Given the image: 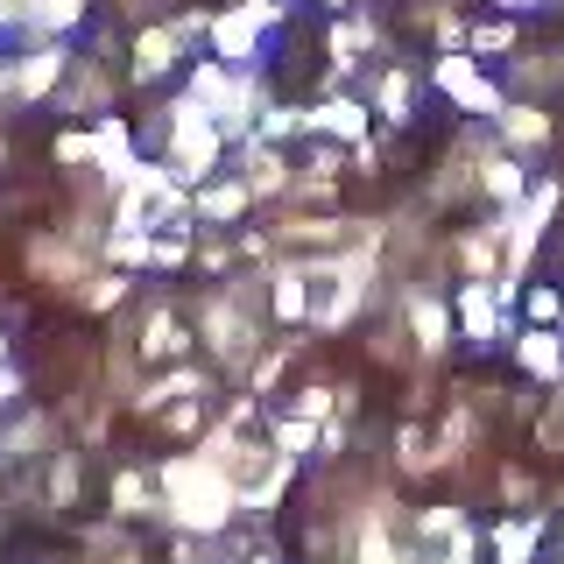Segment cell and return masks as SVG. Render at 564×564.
Wrapping results in <instances>:
<instances>
[{
	"label": "cell",
	"instance_id": "1",
	"mask_svg": "<svg viewBox=\"0 0 564 564\" xmlns=\"http://www.w3.org/2000/svg\"><path fill=\"white\" fill-rule=\"evenodd\" d=\"M155 480L170 494V529H184V536H226L240 508V487L226 480V473H212L198 452H170L163 466H155Z\"/></svg>",
	"mask_w": 564,
	"mask_h": 564
},
{
	"label": "cell",
	"instance_id": "2",
	"mask_svg": "<svg viewBox=\"0 0 564 564\" xmlns=\"http://www.w3.org/2000/svg\"><path fill=\"white\" fill-rule=\"evenodd\" d=\"M191 325H198V346L212 352V367H226L234 381H247V367L261 360L275 339H261V317L254 311H240L226 290H212L198 311H191Z\"/></svg>",
	"mask_w": 564,
	"mask_h": 564
},
{
	"label": "cell",
	"instance_id": "3",
	"mask_svg": "<svg viewBox=\"0 0 564 564\" xmlns=\"http://www.w3.org/2000/svg\"><path fill=\"white\" fill-rule=\"evenodd\" d=\"M282 8L290 0H226L219 14H212V57L219 64H234V70H261L269 57H261V35H269L282 22Z\"/></svg>",
	"mask_w": 564,
	"mask_h": 564
},
{
	"label": "cell",
	"instance_id": "4",
	"mask_svg": "<svg viewBox=\"0 0 564 564\" xmlns=\"http://www.w3.org/2000/svg\"><path fill=\"white\" fill-rule=\"evenodd\" d=\"M431 85L458 106V113H473V120H501V113H508V93L480 70V57H473V50H452V57H437V64H431Z\"/></svg>",
	"mask_w": 564,
	"mask_h": 564
},
{
	"label": "cell",
	"instance_id": "5",
	"mask_svg": "<svg viewBox=\"0 0 564 564\" xmlns=\"http://www.w3.org/2000/svg\"><path fill=\"white\" fill-rule=\"evenodd\" d=\"M191 346H198V325H191L184 311L170 304V296H149V311H141V332H134V360L149 367H184Z\"/></svg>",
	"mask_w": 564,
	"mask_h": 564
},
{
	"label": "cell",
	"instance_id": "6",
	"mask_svg": "<svg viewBox=\"0 0 564 564\" xmlns=\"http://www.w3.org/2000/svg\"><path fill=\"white\" fill-rule=\"evenodd\" d=\"M367 219H339V212H275L269 219V240L282 254H339V247L360 240Z\"/></svg>",
	"mask_w": 564,
	"mask_h": 564
},
{
	"label": "cell",
	"instance_id": "7",
	"mask_svg": "<svg viewBox=\"0 0 564 564\" xmlns=\"http://www.w3.org/2000/svg\"><path fill=\"white\" fill-rule=\"evenodd\" d=\"M70 43H29L22 57H8V99L14 106H35V99H57L64 78H70Z\"/></svg>",
	"mask_w": 564,
	"mask_h": 564
},
{
	"label": "cell",
	"instance_id": "8",
	"mask_svg": "<svg viewBox=\"0 0 564 564\" xmlns=\"http://www.w3.org/2000/svg\"><path fill=\"white\" fill-rule=\"evenodd\" d=\"M234 176L247 191H254V205H275V198H296V163L290 149H275V141H240L234 149Z\"/></svg>",
	"mask_w": 564,
	"mask_h": 564
},
{
	"label": "cell",
	"instance_id": "9",
	"mask_svg": "<svg viewBox=\"0 0 564 564\" xmlns=\"http://www.w3.org/2000/svg\"><path fill=\"white\" fill-rule=\"evenodd\" d=\"M29 275L35 282H50V290H64V296H78L85 290V282H93L99 275V254H85V247L78 240H50V234H35L29 240Z\"/></svg>",
	"mask_w": 564,
	"mask_h": 564
},
{
	"label": "cell",
	"instance_id": "10",
	"mask_svg": "<svg viewBox=\"0 0 564 564\" xmlns=\"http://www.w3.org/2000/svg\"><path fill=\"white\" fill-rule=\"evenodd\" d=\"M311 141H339V149H360V141H375V106H367L360 93L311 99Z\"/></svg>",
	"mask_w": 564,
	"mask_h": 564
},
{
	"label": "cell",
	"instance_id": "11",
	"mask_svg": "<svg viewBox=\"0 0 564 564\" xmlns=\"http://www.w3.org/2000/svg\"><path fill=\"white\" fill-rule=\"evenodd\" d=\"M198 395H212V367H155V375H141V388L128 395V410H141V416H163L170 402H198Z\"/></svg>",
	"mask_w": 564,
	"mask_h": 564
},
{
	"label": "cell",
	"instance_id": "12",
	"mask_svg": "<svg viewBox=\"0 0 564 564\" xmlns=\"http://www.w3.org/2000/svg\"><path fill=\"white\" fill-rule=\"evenodd\" d=\"M452 311H458V332H466L473 346H501V339H516V325H508V304L494 296V282H458Z\"/></svg>",
	"mask_w": 564,
	"mask_h": 564
},
{
	"label": "cell",
	"instance_id": "13",
	"mask_svg": "<svg viewBox=\"0 0 564 564\" xmlns=\"http://www.w3.org/2000/svg\"><path fill=\"white\" fill-rule=\"evenodd\" d=\"M184 64H191V43H184V35H176L170 22H149V29L134 35L128 78H134V85H163L170 70H184Z\"/></svg>",
	"mask_w": 564,
	"mask_h": 564
},
{
	"label": "cell",
	"instance_id": "14",
	"mask_svg": "<svg viewBox=\"0 0 564 564\" xmlns=\"http://www.w3.org/2000/svg\"><path fill=\"white\" fill-rule=\"evenodd\" d=\"M191 212H198V226H205V234H234L247 212H254V191H247L234 170H219L205 191H191Z\"/></svg>",
	"mask_w": 564,
	"mask_h": 564
},
{
	"label": "cell",
	"instance_id": "15",
	"mask_svg": "<svg viewBox=\"0 0 564 564\" xmlns=\"http://www.w3.org/2000/svg\"><path fill=\"white\" fill-rule=\"evenodd\" d=\"M402 332L416 339L423 360H437L452 346V304L437 290H402Z\"/></svg>",
	"mask_w": 564,
	"mask_h": 564
},
{
	"label": "cell",
	"instance_id": "16",
	"mask_svg": "<svg viewBox=\"0 0 564 564\" xmlns=\"http://www.w3.org/2000/svg\"><path fill=\"white\" fill-rule=\"evenodd\" d=\"M416 93H423V78L410 64H381L375 85H367V106H375V120H388V128H410V120H416Z\"/></svg>",
	"mask_w": 564,
	"mask_h": 564
},
{
	"label": "cell",
	"instance_id": "17",
	"mask_svg": "<svg viewBox=\"0 0 564 564\" xmlns=\"http://www.w3.org/2000/svg\"><path fill=\"white\" fill-rule=\"evenodd\" d=\"M381 43V29H375V14L367 8H352V14H332V29H325V57H332V78H352V64H360V50H375Z\"/></svg>",
	"mask_w": 564,
	"mask_h": 564
},
{
	"label": "cell",
	"instance_id": "18",
	"mask_svg": "<svg viewBox=\"0 0 564 564\" xmlns=\"http://www.w3.org/2000/svg\"><path fill=\"white\" fill-rule=\"evenodd\" d=\"M113 516L120 522H141V516H170V494H163V480H155V466H120L113 473Z\"/></svg>",
	"mask_w": 564,
	"mask_h": 564
},
{
	"label": "cell",
	"instance_id": "19",
	"mask_svg": "<svg viewBox=\"0 0 564 564\" xmlns=\"http://www.w3.org/2000/svg\"><path fill=\"white\" fill-rule=\"evenodd\" d=\"M339 170H346L339 141H311V155L296 163V205H325V198H339Z\"/></svg>",
	"mask_w": 564,
	"mask_h": 564
},
{
	"label": "cell",
	"instance_id": "20",
	"mask_svg": "<svg viewBox=\"0 0 564 564\" xmlns=\"http://www.w3.org/2000/svg\"><path fill=\"white\" fill-rule=\"evenodd\" d=\"M93 14V0H22V35L29 43H64Z\"/></svg>",
	"mask_w": 564,
	"mask_h": 564
},
{
	"label": "cell",
	"instance_id": "21",
	"mask_svg": "<svg viewBox=\"0 0 564 564\" xmlns=\"http://www.w3.org/2000/svg\"><path fill=\"white\" fill-rule=\"evenodd\" d=\"M516 360H522V375H536V381H564V339L551 325L516 332Z\"/></svg>",
	"mask_w": 564,
	"mask_h": 564
},
{
	"label": "cell",
	"instance_id": "22",
	"mask_svg": "<svg viewBox=\"0 0 564 564\" xmlns=\"http://www.w3.org/2000/svg\"><path fill=\"white\" fill-rule=\"evenodd\" d=\"M480 191H487V198L501 205V212H516V205L529 198V176H522V163H516L508 149H494L487 163H480Z\"/></svg>",
	"mask_w": 564,
	"mask_h": 564
},
{
	"label": "cell",
	"instance_id": "23",
	"mask_svg": "<svg viewBox=\"0 0 564 564\" xmlns=\"http://www.w3.org/2000/svg\"><path fill=\"white\" fill-rule=\"evenodd\" d=\"M269 445L282 458H317V445H325V423L290 416V410H269Z\"/></svg>",
	"mask_w": 564,
	"mask_h": 564
},
{
	"label": "cell",
	"instance_id": "24",
	"mask_svg": "<svg viewBox=\"0 0 564 564\" xmlns=\"http://www.w3.org/2000/svg\"><path fill=\"white\" fill-rule=\"evenodd\" d=\"M494 134H501L508 149H543V141H551V113L529 106V99H508V113L494 120Z\"/></svg>",
	"mask_w": 564,
	"mask_h": 564
},
{
	"label": "cell",
	"instance_id": "25",
	"mask_svg": "<svg viewBox=\"0 0 564 564\" xmlns=\"http://www.w3.org/2000/svg\"><path fill=\"white\" fill-rule=\"evenodd\" d=\"M296 466H304V458H282V452H275V466H269L254 487L240 494V508H247V516H275V508H282V494L296 487Z\"/></svg>",
	"mask_w": 564,
	"mask_h": 564
},
{
	"label": "cell",
	"instance_id": "26",
	"mask_svg": "<svg viewBox=\"0 0 564 564\" xmlns=\"http://www.w3.org/2000/svg\"><path fill=\"white\" fill-rule=\"evenodd\" d=\"M155 261V234H106L99 247V269H120V275H149Z\"/></svg>",
	"mask_w": 564,
	"mask_h": 564
},
{
	"label": "cell",
	"instance_id": "27",
	"mask_svg": "<svg viewBox=\"0 0 564 564\" xmlns=\"http://www.w3.org/2000/svg\"><path fill=\"white\" fill-rule=\"evenodd\" d=\"M296 346L304 339H275L269 352H261L254 367H247V395H261V402H275V381L290 375V360H296Z\"/></svg>",
	"mask_w": 564,
	"mask_h": 564
},
{
	"label": "cell",
	"instance_id": "28",
	"mask_svg": "<svg viewBox=\"0 0 564 564\" xmlns=\"http://www.w3.org/2000/svg\"><path fill=\"white\" fill-rule=\"evenodd\" d=\"M128 296H134V275H120V269H99V275L78 290V304L93 311V317H113L120 304H128Z\"/></svg>",
	"mask_w": 564,
	"mask_h": 564
},
{
	"label": "cell",
	"instance_id": "29",
	"mask_svg": "<svg viewBox=\"0 0 564 564\" xmlns=\"http://www.w3.org/2000/svg\"><path fill=\"white\" fill-rule=\"evenodd\" d=\"M536 536H543L536 516L501 522V529H494V564H529V557H536Z\"/></svg>",
	"mask_w": 564,
	"mask_h": 564
},
{
	"label": "cell",
	"instance_id": "30",
	"mask_svg": "<svg viewBox=\"0 0 564 564\" xmlns=\"http://www.w3.org/2000/svg\"><path fill=\"white\" fill-rule=\"evenodd\" d=\"M261 141H275V149H290V141H304L311 134V106H269V113H261V128H254Z\"/></svg>",
	"mask_w": 564,
	"mask_h": 564
},
{
	"label": "cell",
	"instance_id": "31",
	"mask_svg": "<svg viewBox=\"0 0 564 564\" xmlns=\"http://www.w3.org/2000/svg\"><path fill=\"white\" fill-rule=\"evenodd\" d=\"M155 423H163L170 437H191V445H198V437H205L219 416H212V395H198V402H170V410L155 416Z\"/></svg>",
	"mask_w": 564,
	"mask_h": 564
},
{
	"label": "cell",
	"instance_id": "32",
	"mask_svg": "<svg viewBox=\"0 0 564 564\" xmlns=\"http://www.w3.org/2000/svg\"><path fill=\"white\" fill-rule=\"evenodd\" d=\"M50 163H64L70 176H78V170H99V141H93V128H64L57 141H50Z\"/></svg>",
	"mask_w": 564,
	"mask_h": 564
},
{
	"label": "cell",
	"instance_id": "33",
	"mask_svg": "<svg viewBox=\"0 0 564 564\" xmlns=\"http://www.w3.org/2000/svg\"><path fill=\"white\" fill-rule=\"evenodd\" d=\"M50 437V416L43 410H29V416H14L8 431H0V458H35V445Z\"/></svg>",
	"mask_w": 564,
	"mask_h": 564
},
{
	"label": "cell",
	"instance_id": "34",
	"mask_svg": "<svg viewBox=\"0 0 564 564\" xmlns=\"http://www.w3.org/2000/svg\"><path fill=\"white\" fill-rule=\"evenodd\" d=\"M352 564H416L410 551H402V543L395 536H388V522L375 516V522H367L360 529V551H352Z\"/></svg>",
	"mask_w": 564,
	"mask_h": 564
},
{
	"label": "cell",
	"instance_id": "35",
	"mask_svg": "<svg viewBox=\"0 0 564 564\" xmlns=\"http://www.w3.org/2000/svg\"><path fill=\"white\" fill-rule=\"evenodd\" d=\"M395 466H402V473H437L445 458H437V445L416 431V423H402V431H395Z\"/></svg>",
	"mask_w": 564,
	"mask_h": 564
},
{
	"label": "cell",
	"instance_id": "36",
	"mask_svg": "<svg viewBox=\"0 0 564 564\" xmlns=\"http://www.w3.org/2000/svg\"><path fill=\"white\" fill-rule=\"evenodd\" d=\"M191 269L234 275V269H240V240H234V234H198V261H191Z\"/></svg>",
	"mask_w": 564,
	"mask_h": 564
},
{
	"label": "cell",
	"instance_id": "37",
	"mask_svg": "<svg viewBox=\"0 0 564 564\" xmlns=\"http://www.w3.org/2000/svg\"><path fill=\"white\" fill-rule=\"evenodd\" d=\"M43 494H50V508H70V501H78V452H57V458H50Z\"/></svg>",
	"mask_w": 564,
	"mask_h": 564
},
{
	"label": "cell",
	"instance_id": "38",
	"mask_svg": "<svg viewBox=\"0 0 564 564\" xmlns=\"http://www.w3.org/2000/svg\"><path fill=\"white\" fill-rule=\"evenodd\" d=\"M522 311H529V325H551V332H557V317H564V296L551 290V282H536V290L522 296Z\"/></svg>",
	"mask_w": 564,
	"mask_h": 564
},
{
	"label": "cell",
	"instance_id": "39",
	"mask_svg": "<svg viewBox=\"0 0 564 564\" xmlns=\"http://www.w3.org/2000/svg\"><path fill=\"white\" fill-rule=\"evenodd\" d=\"M466 50H473V57H494V50H516V22H480Z\"/></svg>",
	"mask_w": 564,
	"mask_h": 564
},
{
	"label": "cell",
	"instance_id": "40",
	"mask_svg": "<svg viewBox=\"0 0 564 564\" xmlns=\"http://www.w3.org/2000/svg\"><path fill=\"white\" fill-rule=\"evenodd\" d=\"M176 35H184V43L191 50H198V43H212V8H184V14H176V22H170Z\"/></svg>",
	"mask_w": 564,
	"mask_h": 564
},
{
	"label": "cell",
	"instance_id": "41",
	"mask_svg": "<svg viewBox=\"0 0 564 564\" xmlns=\"http://www.w3.org/2000/svg\"><path fill=\"white\" fill-rule=\"evenodd\" d=\"M352 155V176H375L381 170V141H360V149H346Z\"/></svg>",
	"mask_w": 564,
	"mask_h": 564
},
{
	"label": "cell",
	"instance_id": "42",
	"mask_svg": "<svg viewBox=\"0 0 564 564\" xmlns=\"http://www.w3.org/2000/svg\"><path fill=\"white\" fill-rule=\"evenodd\" d=\"M339 452H346V423L332 416V423H325V445H317V458H339Z\"/></svg>",
	"mask_w": 564,
	"mask_h": 564
},
{
	"label": "cell",
	"instance_id": "43",
	"mask_svg": "<svg viewBox=\"0 0 564 564\" xmlns=\"http://www.w3.org/2000/svg\"><path fill=\"white\" fill-rule=\"evenodd\" d=\"M14 395H22V367H0V410H8Z\"/></svg>",
	"mask_w": 564,
	"mask_h": 564
},
{
	"label": "cell",
	"instance_id": "44",
	"mask_svg": "<svg viewBox=\"0 0 564 564\" xmlns=\"http://www.w3.org/2000/svg\"><path fill=\"white\" fill-rule=\"evenodd\" d=\"M501 14H529V8H543V0H494Z\"/></svg>",
	"mask_w": 564,
	"mask_h": 564
},
{
	"label": "cell",
	"instance_id": "45",
	"mask_svg": "<svg viewBox=\"0 0 564 564\" xmlns=\"http://www.w3.org/2000/svg\"><path fill=\"white\" fill-rule=\"evenodd\" d=\"M317 8H332V14H352V8H360V0H317Z\"/></svg>",
	"mask_w": 564,
	"mask_h": 564
},
{
	"label": "cell",
	"instance_id": "46",
	"mask_svg": "<svg viewBox=\"0 0 564 564\" xmlns=\"http://www.w3.org/2000/svg\"><path fill=\"white\" fill-rule=\"evenodd\" d=\"M0 367H8V332H0Z\"/></svg>",
	"mask_w": 564,
	"mask_h": 564
},
{
	"label": "cell",
	"instance_id": "47",
	"mask_svg": "<svg viewBox=\"0 0 564 564\" xmlns=\"http://www.w3.org/2000/svg\"><path fill=\"white\" fill-rule=\"evenodd\" d=\"M0 170H8V141H0Z\"/></svg>",
	"mask_w": 564,
	"mask_h": 564
},
{
	"label": "cell",
	"instance_id": "48",
	"mask_svg": "<svg viewBox=\"0 0 564 564\" xmlns=\"http://www.w3.org/2000/svg\"><path fill=\"white\" fill-rule=\"evenodd\" d=\"M247 564H275V557H247Z\"/></svg>",
	"mask_w": 564,
	"mask_h": 564
}]
</instances>
